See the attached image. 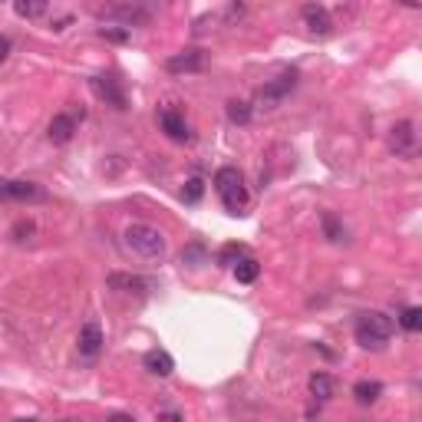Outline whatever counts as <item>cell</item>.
<instances>
[{
	"label": "cell",
	"mask_w": 422,
	"mask_h": 422,
	"mask_svg": "<svg viewBox=\"0 0 422 422\" xmlns=\"http://www.w3.org/2000/svg\"><path fill=\"white\" fill-rule=\"evenodd\" d=\"M46 10H50L46 0H17V4H14V14H17V17H26V20L44 17Z\"/></svg>",
	"instance_id": "obj_18"
},
{
	"label": "cell",
	"mask_w": 422,
	"mask_h": 422,
	"mask_svg": "<svg viewBox=\"0 0 422 422\" xmlns=\"http://www.w3.org/2000/svg\"><path fill=\"white\" fill-rule=\"evenodd\" d=\"M333 389H336L333 376H327V373H313L311 376V396L317 399V403H327V399L333 396Z\"/></svg>",
	"instance_id": "obj_16"
},
{
	"label": "cell",
	"mask_w": 422,
	"mask_h": 422,
	"mask_svg": "<svg viewBox=\"0 0 422 422\" xmlns=\"http://www.w3.org/2000/svg\"><path fill=\"white\" fill-rule=\"evenodd\" d=\"M34 231H36L34 221H17V224H14V238H17V241H26Z\"/></svg>",
	"instance_id": "obj_26"
},
{
	"label": "cell",
	"mask_w": 422,
	"mask_h": 422,
	"mask_svg": "<svg viewBox=\"0 0 422 422\" xmlns=\"http://www.w3.org/2000/svg\"><path fill=\"white\" fill-rule=\"evenodd\" d=\"M201 195H205V181H201V179H189V181H185V191H181V199L189 201V205L201 201Z\"/></svg>",
	"instance_id": "obj_22"
},
{
	"label": "cell",
	"mask_w": 422,
	"mask_h": 422,
	"mask_svg": "<svg viewBox=\"0 0 422 422\" xmlns=\"http://www.w3.org/2000/svg\"><path fill=\"white\" fill-rule=\"evenodd\" d=\"M159 422H181V416L175 409H169V413H159Z\"/></svg>",
	"instance_id": "obj_28"
},
{
	"label": "cell",
	"mask_w": 422,
	"mask_h": 422,
	"mask_svg": "<svg viewBox=\"0 0 422 422\" xmlns=\"http://www.w3.org/2000/svg\"><path fill=\"white\" fill-rule=\"evenodd\" d=\"M142 363H146V370L152 373V376H172L175 370V360L165 350H149L146 356H142Z\"/></svg>",
	"instance_id": "obj_15"
},
{
	"label": "cell",
	"mask_w": 422,
	"mask_h": 422,
	"mask_svg": "<svg viewBox=\"0 0 422 422\" xmlns=\"http://www.w3.org/2000/svg\"><path fill=\"white\" fill-rule=\"evenodd\" d=\"M122 244H126L132 254H139L142 261H159L165 254V238L152 224H129V228L122 231Z\"/></svg>",
	"instance_id": "obj_2"
},
{
	"label": "cell",
	"mask_w": 422,
	"mask_h": 422,
	"mask_svg": "<svg viewBox=\"0 0 422 422\" xmlns=\"http://www.w3.org/2000/svg\"><path fill=\"white\" fill-rule=\"evenodd\" d=\"M258 274H261V264L254 258H241L238 264H234V277H238L241 284H254Z\"/></svg>",
	"instance_id": "obj_19"
},
{
	"label": "cell",
	"mask_w": 422,
	"mask_h": 422,
	"mask_svg": "<svg viewBox=\"0 0 422 422\" xmlns=\"http://www.w3.org/2000/svg\"><path fill=\"white\" fill-rule=\"evenodd\" d=\"M109 422H136V419L129 413H116V416H109Z\"/></svg>",
	"instance_id": "obj_30"
},
{
	"label": "cell",
	"mask_w": 422,
	"mask_h": 422,
	"mask_svg": "<svg viewBox=\"0 0 422 422\" xmlns=\"http://www.w3.org/2000/svg\"><path fill=\"white\" fill-rule=\"evenodd\" d=\"M228 119L238 122V126H244V122L251 119V106H248V103H238V99H231V103H228Z\"/></svg>",
	"instance_id": "obj_23"
},
{
	"label": "cell",
	"mask_w": 422,
	"mask_h": 422,
	"mask_svg": "<svg viewBox=\"0 0 422 422\" xmlns=\"http://www.w3.org/2000/svg\"><path fill=\"white\" fill-rule=\"evenodd\" d=\"M399 323H403V330H409V333H419L422 330V311L419 307H406V311L399 313Z\"/></svg>",
	"instance_id": "obj_21"
},
{
	"label": "cell",
	"mask_w": 422,
	"mask_h": 422,
	"mask_svg": "<svg viewBox=\"0 0 422 422\" xmlns=\"http://www.w3.org/2000/svg\"><path fill=\"white\" fill-rule=\"evenodd\" d=\"M201 258H205V251H201V248H189L185 254H181V261H185V264H191V261H201Z\"/></svg>",
	"instance_id": "obj_27"
},
{
	"label": "cell",
	"mask_w": 422,
	"mask_h": 422,
	"mask_svg": "<svg viewBox=\"0 0 422 422\" xmlns=\"http://www.w3.org/2000/svg\"><path fill=\"white\" fill-rule=\"evenodd\" d=\"M159 126H162V132L172 139V142H191L189 122H185V116H181L179 109H172V106H165V109L159 112Z\"/></svg>",
	"instance_id": "obj_8"
},
{
	"label": "cell",
	"mask_w": 422,
	"mask_h": 422,
	"mask_svg": "<svg viewBox=\"0 0 422 422\" xmlns=\"http://www.w3.org/2000/svg\"><path fill=\"white\" fill-rule=\"evenodd\" d=\"M297 86V73H281L277 79H271V83H264V86L258 89V106H264V109H274L281 99H284L291 89Z\"/></svg>",
	"instance_id": "obj_5"
},
{
	"label": "cell",
	"mask_w": 422,
	"mask_h": 422,
	"mask_svg": "<svg viewBox=\"0 0 422 422\" xmlns=\"http://www.w3.org/2000/svg\"><path fill=\"white\" fill-rule=\"evenodd\" d=\"M241 254H244L241 244H228V248L221 251V258H218V261H221V264H238V261H241Z\"/></svg>",
	"instance_id": "obj_24"
},
{
	"label": "cell",
	"mask_w": 422,
	"mask_h": 422,
	"mask_svg": "<svg viewBox=\"0 0 422 422\" xmlns=\"http://www.w3.org/2000/svg\"><path fill=\"white\" fill-rule=\"evenodd\" d=\"M389 149L396 152V156L409 159L416 152V132H413V122H396L393 129H389Z\"/></svg>",
	"instance_id": "obj_9"
},
{
	"label": "cell",
	"mask_w": 422,
	"mask_h": 422,
	"mask_svg": "<svg viewBox=\"0 0 422 422\" xmlns=\"http://www.w3.org/2000/svg\"><path fill=\"white\" fill-rule=\"evenodd\" d=\"M106 20H122L126 26H139L149 20V7H139V4H116V7H106L103 14Z\"/></svg>",
	"instance_id": "obj_12"
},
{
	"label": "cell",
	"mask_w": 422,
	"mask_h": 422,
	"mask_svg": "<svg viewBox=\"0 0 422 422\" xmlns=\"http://www.w3.org/2000/svg\"><path fill=\"white\" fill-rule=\"evenodd\" d=\"M0 201H46V191L36 181L24 179H0Z\"/></svg>",
	"instance_id": "obj_4"
},
{
	"label": "cell",
	"mask_w": 422,
	"mask_h": 422,
	"mask_svg": "<svg viewBox=\"0 0 422 422\" xmlns=\"http://www.w3.org/2000/svg\"><path fill=\"white\" fill-rule=\"evenodd\" d=\"M103 327L96 323V320H89V323H83V330H79V340H76V350H79V356L86 363H93L96 356L103 353Z\"/></svg>",
	"instance_id": "obj_6"
},
{
	"label": "cell",
	"mask_w": 422,
	"mask_h": 422,
	"mask_svg": "<svg viewBox=\"0 0 422 422\" xmlns=\"http://www.w3.org/2000/svg\"><path fill=\"white\" fill-rule=\"evenodd\" d=\"M215 191L221 195L224 208L231 215H244V208H248V189H244V179L234 165H224V169L215 172Z\"/></svg>",
	"instance_id": "obj_3"
},
{
	"label": "cell",
	"mask_w": 422,
	"mask_h": 422,
	"mask_svg": "<svg viewBox=\"0 0 422 422\" xmlns=\"http://www.w3.org/2000/svg\"><path fill=\"white\" fill-rule=\"evenodd\" d=\"M301 14H303L307 30H311L313 36H330V34H333V20H330L327 7H320V4H307Z\"/></svg>",
	"instance_id": "obj_11"
},
{
	"label": "cell",
	"mask_w": 422,
	"mask_h": 422,
	"mask_svg": "<svg viewBox=\"0 0 422 422\" xmlns=\"http://www.w3.org/2000/svg\"><path fill=\"white\" fill-rule=\"evenodd\" d=\"M89 86H93V93L99 96L106 106H112V109H126V89L119 86V79L116 76H93L89 79Z\"/></svg>",
	"instance_id": "obj_7"
},
{
	"label": "cell",
	"mask_w": 422,
	"mask_h": 422,
	"mask_svg": "<svg viewBox=\"0 0 422 422\" xmlns=\"http://www.w3.org/2000/svg\"><path fill=\"white\" fill-rule=\"evenodd\" d=\"M393 330H396L393 317H386V313H379V311L360 313V317H356V323H353L356 343H360L363 350H383V346L389 343Z\"/></svg>",
	"instance_id": "obj_1"
},
{
	"label": "cell",
	"mask_w": 422,
	"mask_h": 422,
	"mask_svg": "<svg viewBox=\"0 0 422 422\" xmlns=\"http://www.w3.org/2000/svg\"><path fill=\"white\" fill-rule=\"evenodd\" d=\"M320 224H323V234H327V241H333V244L346 241V228L340 224V218H336L333 211H323V215H320Z\"/></svg>",
	"instance_id": "obj_17"
},
{
	"label": "cell",
	"mask_w": 422,
	"mask_h": 422,
	"mask_svg": "<svg viewBox=\"0 0 422 422\" xmlns=\"http://www.w3.org/2000/svg\"><path fill=\"white\" fill-rule=\"evenodd\" d=\"M7 53H10V40L7 36H0V63L7 60Z\"/></svg>",
	"instance_id": "obj_29"
},
{
	"label": "cell",
	"mask_w": 422,
	"mask_h": 422,
	"mask_svg": "<svg viewBox=\"0 0 422 422\" xmlns=\"http://www.w3.org/2000/svg\"><path fill=\"white\" fill-rule=\"evenodd\" d=\"M379 393H383V386H379L376 379H360L353 386V396L360 399V403H376Z\"/></svg>",
	"instance_id": "obj_20"
},
{
	"label": "cell",
	"mask_w": 422,
	"mask_h": 422,
	"mask_svg": "<svg viewBox=\"0 0 422 422\" xmlns=\"http://www.w3.org/2000/svg\"><path fill=\"white\" fill-rule=\"evenodd\" d=\"M201 66H205V53L201 50H185V53H175V56L165 60V69L175 73V76H181V73H199Z\"/></svg>",
	"instance_id": "obj_10"
},
{
	"label": "cell",
	"mask_w": 422,
	"mask_h": 422,
	"mask_svg": "<svg viewBox=\"0 0 422 422\" xmlns=\"http://www.w3.org/2000/svg\"><path fill=\"white\" fill-rule=\"evenodd\" d=\"M99 34H103L106 40H112V44H126V40H129V30H116V26H103Z\"/></svg>",
	"instance_id": "obj_25"
},
{
	"label": "cell",
	"mask_w": 422,
	"mask_h": 422,
	"mask_svg": "<svg viewBox=\"0 0 422 422\" xmlns=\"http://www.w3.org/2000/svg\"><path fill=\"white\" fill-rule=\"evenodd\" d=\"M106 287H109V291H119V293H146L152 284H149L146 277H139V274H122V271H112V274L106 277Z\"/></svg>",
	"instance_id": "obj_13"
},
{
	"label": "cell",
	"mask_w": 422,
	"mask_h": 422,
	"mask_svg": "<svg viewBox=\"0 0 422 422\" xmlns=\"http://www.w3.org/2000/svg\"><path fill=\"white\" fill-rule=\"evenodd\" d=\"M73 132H76V116L73 112H60V116L50 119V142L66 146L69 139H73Z\"/></svg>",
	"instance_id": "obj_14"
}]
</instances>
